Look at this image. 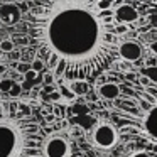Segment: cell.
Wrapping results in <instances>:
<instances>
[{"instance_id": "cell-1", "label": "cell", "mask_w": 157, "mask_h": 157, "mask_svg": "<svg viewBox=\"0 0 157 157\" xmlns=\"http://www.w3.org/2000/svg\"><path fill=\"white\" fill-rule=\"evenodd\" d=\"M25 21L39 59L54 78L86 81L118 58L122 41L115 31L113 9L101 12L96 0H46Z\"/></svg>"}, {"instance_id": "cell-2", "label": "cell", "mask_w": 157, "mask_h": 157, "mask_svg": "<svg viewBox=\"0 0 157 157\" xmlns=\"http://www.w3.org/2000/svg\"><path fill=\"white\" fill-rule=\"evenodd\" d=\"M9 113L0 117V157H24L41 152L44 137L34 118L17 115V103L9 105Z\"/></svg>"}, {"instance_id": "cell-3", "label": "cell", "mask_w": 157, "mask_h": 157, "mask_svg": "<svg viewBox=\"0 0 157 157\" xmlns=\"http://www.w3.org/2000/svg\"><path fill=\"white\" fill-rule=\"evenodd\" d=\"M115 113L120 117V132L135 133L157 145V100L147 106L142 115L128 113L120 108H115Z\"/></svg>"}, {"instance_id": "cell-4", "label": "cell", "mask_w": 157, "mask_h": 157, "mask_svg": "<svg viewBox=\"0 0 157 157\" xmlns=\"http://www.w3.org/2000/svg\"><path fill=\"white\" fill-rule=\"evenodd\" d=\"M90 140L91 144L100 150H110L118 142V132L117 128L106 120L98 122L90 132Z\"/></svg>"}, {"instance_id": "cell-5", "label": "cell", "mask_w": 157, "mask_h": 157, "mask_svg": "<svg viewBox=\"0 0 157 157\" xmlns=\"http://www.w3.org/2000/svg\"><path fill=\"white\" fill-rule=\"evenodd\" d=\"M42 157H71V142L64 133H51L42 142Z\"/></svg>"}, {"instance_id": "cell-6", "label": "cell", "mask_w": 157, "mask_h": 157, "mask_svg": "<svg viewBox=\"0 0 157 157\" xmlns=\"http://www.w3.org/2000/svg\"><path fill=\"white\" fill-rule=\"evenodd\" d=\"M139 21V12L130 4H118L113 9V22L115 25H127Z\"/></svg>"}, {"instance_id": "cell-7", "label": "cell", "mask_w": 157, "mask_h": 157, "mask_svg": "<svg viewBox=\"0 0 157 157\" xmlns=\"http://www.w3.org/2000/svg\"><path fill=\"white\" fill-rule=\"evenodd\" d=\"M144 54V49L142 44L139 41H133V39H127V41L120 42V48H118V58L125 59L128 63L133 61H139Z\"/></svg>"}, {"instance_id": "cell-8", "label": "cell", "mask_w": 157, "mask_h": 157, "mask_svg": "<svg viewBox=\"0 0 157 157\" xmlns=\"http://www.w3.org/2000/svg\"><path fill=\"white\" fill-rule=\"evenodd\" d=\"M22 19V10L17 4H2L0 5V22L4 25H15Z\"/></svg>"}, {"instance_id": "cell-9", "label": "cell", "mask_w": 157, "mask_h": 157, "mask_svg": "<svg viewBox=\"0 0 157 157\" xmlns=\"http://www.w3.org/2000/svg\"><path fill=\"white\" fill-rule=\"evenodd\" d=\"M120 86L113 81H108V83H103V85L98 86V96L105 101H113L120 96Z\"/></svg>"}, {"instance_id": "cell-10", "label": "cell", "mask_w": 157, "mask_h": 157, "mask_svg": "<svg viewBox=\"0 0 157 157\" xmlns=\"http://www.w3.org/2000/svg\"><path fill=\"white\" fill-rule=\"evenodd\" d=\"M68 88L71 90L76 96L78 95H86V93L90 91V83L88 81H71Z\"/></svg>"}, {"instance_id": "cell-11", "label": "cell", "mask_w": 157, "mask_h": 157, "mask_svg": "<svg viewBox=\"0 0 157 157\" xmlns=\"http://www.w3.org/2000/svg\"><path fill=\"white\" fill-rule=\"evenodd\" d=\"M142 76H145V78L149 79L150 83H152V85L157 86V64L142 68Z\"/></svg>"}, {"instance_id": "cell-12", "label": "cell", "mask_w": 157, "mask_h": 157, "mask_svg": "<svg viewBox=\"0 0 157 157\" xmlns=\"http://www.w3.org/2000/svg\"><path fill=\"white\" fill-rule=\"evenodd\" d=\"M58 91L61 93V100H66V101H75V100H76V95H75V93H73L66 85H63V83L59 85Z\"/></svg>"}, {"instance_id": "cell-13", "label": "cell", "mask_w": 157, "mask_h": 157, "mask_svg": "<svg viewBox=\"0 0 157 157\" xmlns=\"http://www.w3.org/2000/svg\"><path fill=\"white\" fill-rule=\"evenodd\" d=\"M12 51H14V41H12V39H4V41H0V52L10 54Z\"/></svg>"}, {"instance_id": "cell-14", "label": "cell", "mask_w": 157, "mask_h": 157, "mask_svg": "<svg viewBox=\"0 0 157 157\" xmlns=\"http://www.w3.org/2000/svg\"><path fill=\"white\" fill-rule=\"evenodd\" d=\"M96 7H98L101 12L112 10V7H113V2H112V0H96Z\"/></svg>"}, {"instance_id": "cell-15", "label": "cell", "mask_w": 157, "mask_h": 157, "mask_svg": "<svg viewBox=\"0 0 157 157\" xmlns=\"http://www.w3.org/2000/svg\"><path fill=\"white\" fill-rule=\"evenodd\" d=\"M12 85H14V81L9 78H4V79H0V91L2 93H9L12 88Z\"/></svg>"}, {"instance_id": "cell-16", "label": "cell", "mask_w": 157, "mask_h": 157, "mask_svg": "<svg viewBox=\"0 0 157 157\" xmlns=\"http://www.w3.org/2000/svg\"><path fill=\"white\" fill-rule=\"evenodd\" d=\"M31 69H32V71H36L37 75H41V71L44 69V63H42L39 58H37V59H34V61L31 63Z\"/></svg>"}, {"instance_id": "cell-17", "label": "cell", "mask_w": 157, "mask_h": 157, "mask_svg": "<svg viewBox=\"0 0 157 157\" xmlns=\"http://www.w3.org/2000/svg\"><path fill=\"white\" fill-rule=\"evenodd\" d=\"M21 93H22V86H21V83H15V81H14V85H12L10 91H9V95H10L12 98H17V96H21Z\"/></svg>"}, {"instance_id": "cell-18", "label": "cell", "mask_w": 157, "mask_h": 157, "mask_svg": "<svg viewBox=\"0 0 157 157\" xmlns=\"http://www.w3.org/2000/svg\"><path fill=\"white\" fill-rule=\"evenodd\" d=\"M15 69H17L19 75L24 76L27 71H31V64H29V63H19V64H15Z\"/></svg>"}, {"instance_id": "cell-19", "label": "cell", "mask_w": 157, "mask_h": 157, "mask_svg": "<svg viewBox=\"0 0 157 157\" xmlns=\"http://www.w3.org/2000/svg\"><path fill=\"white\" fill-rule=\"evenodd\" d=\"M24 78H25L24 81H36V79L39 78V75H37L36 71H32V69H31V71H27V73L24 75Z\"/></svg>"}, {"instance_id": "cell-20", "label": "cell", "mask_w": 157, "mask_h": 157, "mask_svg": "<svg viewBox=\"0 0 157 157\" xmlns=\"http://www.w3.org/2000/svg\"><path fill=\"white\" fill-rule=\"evenodd\" d=\"M42 81H44L46 85H52V83L56 81V78H54V75H52V73H49V71H48L44 76H42Z\"/></svg>"}, {"instance_id": "cell-21", "label": "cell", "mask_w": 157, "mask_h": 157, "mask_svg": "<svg viewBox=\"0 0 157 157\" xmlns=\"http://www.w3.org/2000/svg\"><path fill=\"white\" fill-rule=\"evenodd\" d=\"M49 100H51V101H59V100H61V93H59L58 90H52V91L49 93Z\"/></svg>"}, {"instance_id": "cell-22", "label": "cell", "mask_w": 157, "mask_h": 157, "mask_svg": "<svg viewBox=\"0 0 157 157\" xmlns=\"http://www.w3.org/2000/svg\"><path fill=\"white\" fill-rule=\"evenodd\" d=\"M17 108H21L22 110V117H27V115H31V108H29L25 103H19L17 105Z\"/></svg>"}, {"instance_id": "cell-23", "label": "cell", "mask_w": 157, "mask_h": 157, "mask_svg": "<svg viewBox=\"0 0 157 157\" xmlns=\"http://www.w3.org/2000/svg\"><path fill=\"white\" fill-rule=\"evenodd\" d=\"M128 157H152L149 152H145V150H137V152H133V154H130Z\"/></svg>"}, {"instance_id": "cell-24", "label": "cell", "mask_w": 157, "mask_h": 157, "mask_svg": "<svg viewBox=\"0 0 157 157\" xmlns=\"http://www.w3.org/2000/svg\"><path fill=\"white\" fill-rule=\"evenodd\" d=\"M115 31H117V34H125V32H128V27L127 25H115Z\"/></svg>"}, {"instance_id": "cell-25", "label": "cell", "mask_w": 157, "mask_h": 157, "mask_svg": "<svg viewBox=\"0 0 157 157\" xmlns=\"http://www.w3.org/2000/svg\"><path fill=\"white\" fill-rule=\"evenodd\" d=\"M149 49H150V52H152L154 56H157V39H155V41H152V42L149 44Z\"/></svg>"}, {"instance_id": "cell-26", "label": "cell", "mask_w": 157, "mask_h": 157, "mask_svg": "<svg viewBox=\"0 0 157 157\" xmlns=\"http://www.w3.org/2000/svg\"><path fill=\"white\" fill-rule=\"evenodd\" d=\"M139 81H140V85H142L144 88H147V86H152V83H150L149 79L145 78V76H140V79H139Z\"/></svg>"}, {"instance_id": "cell-27", "label": "cell", "mask_w": 157, "mask_h": 157, "mask_svg": "<svg viewBox=\"0 0 157 157\" xmlns=\"http://www.w3.org/2000/svg\"><path fill=\"white\" fill-rule=\"evenodd\" d=\"M21 58H22V56H21V52H19V51H12L10 52V59H12V61H19Z\"/></svg>"}, {"instance_id": "cell-28", "label": "cell", "mask_w": 157, "mask_h": 157, "mask_svg": "<svg viewBox=\"0 0 157 157\" xmlns=\"http://www.w3.org/2000/svg\"><path fill=\"white\" fill-rule=\"evenodd\" d=\"M5 71H7V68H5L4 64H0V75H4Z\"/></svg>"}, {"instance_id": "cell-29", "label": "cell", "mask_w": 157, "mask_h": 157, "mask_svg": "<svg viewBox=\"0 0 157 157\" xmlns=\"http://www.w3.org/2000/svg\"><path fill=\"white\" fill-rule=\"evenodd\" d=\"M4 115V103H0V117Z\"/></svg>"}, {"instance_id": "cell-30", "label": "cell", "mask_w": 157, "mask_h": 157, "mask_svg": "<svg viewBox=\"0 0 157 157\" xmlns=\"http://www.w3.org/2000/svg\"><path fill=\"white\" fill-rule=\"evenodd\" d=\"M0 58H2V52H0Z\"/></svg>"}, {"instance_id": "cell-31", "label": "cell", "mask_w": 157, "mask_h": 157, "mask_svg": "<svg viewBox=\"0 0 157 157\" xmlns=\"http://www.w3.org/2000/svg\"><path fill=\"white\" fill-rule=\"evenodd\" d=\"M0 96H2V91H0Z\"/></svg>"}]
</instances>
